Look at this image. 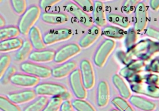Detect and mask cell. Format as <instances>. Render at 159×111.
Returning a JSON list of instances; mask_svg holds the SVG:
<instances>
[{"label": "cell", "mask_w": 159, "mask_h": 111, "mask_svg": "<svg viewBox=\"0 0 159 111\" xmlns=\"http://www.w3.org/2000/svg\"><path fill=\"white\" fill-rule=\"evenodd\" d=\"M41 19L48 24L61 25L68 21V17L66 14L61 12H44L41 14Z\"/></svg>", "instance_id": "ffe728a7"}, {"label": "cell", "mask_w": 159, "mask_h": 111, "mask_svg": "<svg viewBox=\"0 0 159 111\" xmlns=\"http://www.w3.org/2000/svg\"><path fill=\"white\" fill-rule=\"evenodd\" d=\"M145 83L158 86L159 85V75L155 73H148L143 76Z\"/></svg>", "instance_id": "7bdbcfd3"}, {"label": "cell", "mask_w": 159, "mask_h": 111, "mask_svg": "<svg viewBox=\"0 0 159 111\" xmlns=\"http://www.w3.org/2000/svg\"><path fill=\"white\" fill-rule=\"evenodd\" d=\"M130 104L142 111H153L156 108L154 102L143 97L132 95L129 98Z\"/></svg>", "instance_id": "ac0fdd59"}, {"label": "cell", "mask_w": 159, "mask_h": 111, "mask_svg": "<svg viewBox=\"0 0 159 111\" xmlns=\"http://www.w3.org/2000/svg\"><path fill=\"white\" fill-rule=\"evenodd\" d=\"M138 4L139 1L137 0H126L122 4V10L123 12L129 14L135 9Z\"/></svg>", "instance_id": "ab89813d"}, {"label": "cell", "mask_w": 159, "mask_h": 111, "mask_svg": "<svg viewBox=\"0 0 159 111\" xmlns=\"http://www.w3.org/2000/svg\"><path fill=\"white\" fill-rule=\"evenodd\" d=\"M11 59L9 55L4 54L0 59V78L2 76L4 72L9 67Z\"/></svg>", "instance_id": "60d3db41"}, {"label": "cell", "mask_w": 159, "mask_h": 111, "mask_svg": "<svg viewBox=\"0 0 159 111\" xmlns=\"http://www.w3.org/2000/svg\"><path fill=\"white\" fill-rule=\"evenodd\" d=\"M20 70L25 73L39 78H48L52 76V69L31 62H24L20 65Z\"/></svg>", "instance_id": "8992f818"}, {"label": "cell", "mask_w": 159, "mask_h": 111, "mask_svg": "<svg viewBox=\"0 0 159 111\" xmlns=\"http://www.w3.org/2000/svg\"><path fill=\"white\" fill-rule=\"evenodd\" d=\"M137 39V31L134 28H129L126 33L124 41V44L127 49V52L130 51L135 45Z\"/></svg>", "instance_id": "1f68e13d"}, {"label": "cell", "mask_w": 159, "mask_h": 111, "mask_svg": "<svg viewBox=\"0 0 159 111\" xmlns=\"http://www.w3.org/2000/svg\"><path fill=\"white\" fill-rule=\"evenodd\" d=\"M60 1V0H41L39 1V6L42 10H48L50 7Z\"/></svg>", "instance_id": "f6af8a7d"}, {"label": "cell", "mask_w": 159, "mask_h": 111, "mask_svg": "<svg viewBox=\"0 0 159 111\" xmlns=\"http://www.w3.org/2000/svg\"><path fill=\"white\" fill-rule=\"evenodd\" d=\"M12 9L19 15H23L27 10V2L25 0H12Z\"/></svg>", "instance_id": "d590c367"}, {"label": "cell", "mask_w": 159, "mask_h": 111, "mask_svg": "<svg viewBox=\"0 0 159 111\" xmlns=\"http://www.w3.org/2000/svg\"><path fill=\"white\" fill-rule=\"evenodd\" d=\"M29 38L33 48L36 51L44 50L46 44L44 43L43 36H42L39 29L37 27L34 26L30 29L29 33Z\"/></svg>", "instance_id": "603a6c76"}, {"label": "cell", "mask_w": 159, "mask_h": 111, "mask_svg": "<svg viewBox=\"0 0 159 111\" xmlns=\"http://www.w3.org/2000/svg\"><path fill=\"white\" fill-rule=\"evenodd\" d=\"M93 22L99 27H104L106 24V16L103 2L101 1H95L94 2V9L92 12Z\"/></svg>", "instance_id": "d6986e66"}, {"label": "cell", "mask_w": 159, "mask_h": 111, "mask_svg": "<svg viewBox=\"0 0 159 111\" xmlns=\"http://www.w3.org/2000/svg\"><path fill=\"white\" fill-rule=\"evenodd\" d=\"M20 32L16 26H7L0 29V40L3 41L11 38H17Z\"/></svg>", "instance_id": "f546056e"}, {"label": "cell", "mask_w": 159, "mask_h": 111, "mask_svg": "<svg viewBox=\"0 0 159 111\" xmlns=\"http://www.w3.org/2000/svg\"><path fill=\"white\" fill-rule=\"evenodd\" d=\"M76 69V63L73 60L67 61L52 68V76L60 79L70 75Z\"/></svg>", "instance_id": "9a60e30c"}, {"label": "cell", "mask_w": 159, "mask_h": 111, "mask_svg": "<svg viewBox=\"0 0 159 111\" xmlns=\"http://www.w3.org/2000/svg\"><path fill=\"white\" fill-rule=\"evenodd\" d=\"M64 10L73 15L81 25L87 28H91L93 25V17L82 10L76 4L69 2L63 6Z\"/></svg>", "instance_id": "277c9868"}, {"label": "cell", "mask_w": 159, "mask_h": 111, "mask_svg": "<svg viewBox=\"0 0 159 111\" xmlns=\"http://www.w3.org/2000/svg\"><path fill=\"white\" fill-rule=\"evenodd\" d=\"M34 91L37 95L39 96H61L63 93L67 92L66 88L61 84L55 83L45 82L39 83L35 88Z\"/></svg>", "instance_id": "5b68a950"}, {"label": "cell", "mask_w": 159, "mask_h": 111, "mask_svg": "<svg viewBox=\"0 0 159 111\" xmlns=\"http://www.w3.org/2000/svg\"><path fill=\"white\" fill-rule=\"evenodd\" d=\"M55 51L52 49L34 51L29 56V60L34 62L45 63L54 60Z\"/></svg>", "instance_id": "44dd1931"}, {"label": "cell", "mask_w": 159, "mask_h": 111, "mask_svg": "<svg viewBox=\"0 0 159 111\" xmlns=\"http://www.w3.org/2000/svg\"><path fill=\"white\" fill-rule=\"evenodd\" d=\"M149 5L152 10H156L159 8V0H150Z\"/></svg>", "instance_id": "c3c4849f"}, {"label": "cell", "mask_w": 159, "mask_h": 111, "mask_svg": "<svg viewBox=\"0 0 159 111\" xmlns=\"http://www.w3.org/2000/svg\"><path fill=\"white\" fill-rule=\"evenodd\" d=\"M73 35L72 30L69 28H60L47 31L43 36L46 45L53 44L70 39Z\"/></svg>", "instance_id": "ba28073f"}, {"label": "cell", "mask_w": 159, "mask_h": 111, "mask_svg": "<svg viewBox=\"0 0 159 111\" xmlns=\"http://www.w3.org/2000/svg\"><path fill=\"white\" fill-rule=\"evenodd\" d=\"M32 49L33 46L30 41L27 39L24 40L21 47L16 52L14 56V60L18 62H24L29 57L30 54L32 52Z\"/></svg>", "instance_id": "484cf974"}, {"label": "cell", "mask_w": 159, "mask_h": 111, "mask_svg": "<svg viewBox=\"0 0 159 111\" xmlns=\"http://www.w3.org/2000/svg\"><path fill=\"white\" fill-rule=\"evenodd\" d=\"M0 109L2 111H21L17 104L2 96H0Z\"/></svg>", "instance_id": "e575fe53"}, {"label": "cell", "mask_w": 159, "mask_h": 111, "mask_svg": "<svg viewBox=\"0 0 159 111\" xmlns=\"http://www.w3.org/2000/svg\"><path fill=\"white\" fill-rule=\"evenodd\" d=\"M24 41L20 38H14L0 41V52H7L18 50L21 47Z\"/></svg>", "instance_id": "cb8c5ba5"}, {"label": "cell", "mask_w": 159, "mask_h": 111, "mask_svg": "<svg viewBox=\"0 0 159 111\" xmlns=\"http://www.w3.org/2000/svg\"><path fill=\"white\" fill-rule=\"evenodd\" d=\"M81 47L76 43L67 44L56 51L54 61L58 64H63L70 58L80 52Z\"/></svg>", "instance_id": "9c48e42d"}, {"label": "cell", "mask_w": 159, "mask_h": 111, "mask_svg": "<svg viewBox=\"0 0 159 111\" xmlns=\"http://www.w3.org/2000/svg\"><path fill=\"white\" fill-rule=\"evenodd\" d=\"M112 81L121 97L125 99L130 98L132 96L131 91L122 76L119 74H114L112 76Z\"/></svg>", "instance_id": "7402d4cb"}, {"label": "cell", "mask_w": 159, "mask_h": 111, "mask_svg": "<svg viewBox=\"0 0 159 111\" xmlns=\"http://www.w3.org/2000/svg\"><path fill=\"white\" fill-rule=\"evenodd\" d=\"M69 81L75 97L79 99H84L87 96V92L79 68H76L70 75Z\"/></svg>", "instance_id": "52a82bcc"}, {"label": "cell", "mask_w": 159, "mask_h": 111, "mask_svg": "<svg viewBox=\"0 0 159 111\" xmlns=\"http://www.w3.org/2000/svg\"><path fill=\"white\" fill-rule=\"evenodd\" d=\"M130 88L135 93L143 95L153 99H159V87L145 82L130 84Z\"/></svg>", "instance_id": "8fae6325"}, {"label": "cell", "mask_w": 159, "mask_h": 111, "mask_svg": "<svg viewBox=\"0 0 159 111\" xmlns=\"http://www.w3.org/2000/svg\"><path fill=\"white\" fill-rule=\"evenodd\" d=\"M106 19L110 23L118 25L123 28H127L130 25V21L127 17L117 14L110 13L106 15Z\"/></svg>", "instance_id": "83f0119b"}, {"label": "cell", "mask_w": 159, "mask_h": 111, "mask_svg": "<svg viewBox=\"0 0 159 111\" xmlns=\"http://www.w3.org/2000/svg\"><path fill=\"white\" fill-rule=\"evenodd\" d=\"M60 111H74L72 103L70 101H63Z\"/></svg>", "instance_id": "7dc6e473"}, {"label": "cell", "mask_w": 159, "mask_h": 111, "mask_svg": "<svg viewBox=\"0 0 159 111\" xmlns=\"http://www.w3.org/2000/svg\"><path fill=\"white\" fill-rule=\"evenodd\" d=\"M80 70L85 88L91 89L95 83V75L91 62L88 59L82 60L80 64Z\"/></svg>", "instance_id": "30bf717a"}, {"label": "cell", "mask_w": 159, "mask_h": 111, "mask_svg": "<svg viewBox=\"0 0 159 111\" xmlns=\"http://www.w3.org/2000/svg\"><path fill=\"white\" fill-rule=\"evenodd\" d=\"M145 70L147 72L152 73H159V59H155L145 67Z\"/></svg>", "instance_id": "ee69618b"}, {"label": "cell", "mask_w": 159, "mask_h": 111, "mask_svg": "<svg viewBox=\"0 0 159 111\" xmlns=\"http://www.w3.org/2000/svg\"><path fill=\"white\" fill-rule=\"evenodd\" d=\"M111 103L119 111H135L130 104L120 96L114 97L111 100Z\"/></svg>", "instance_id": "4dcf8cb0"}, {"label": "cell", "mask_w": 159, "mask_h": 111, "mask_svg": "<svg viewBox=\"0 0 159 111\" xmlns=\"http://www.w3.org/2000/svg\"><path fill=\"white\" fill-rule=\"evenodd\" d=\"M158 52L159 43L150 39H145L136 43L130 51L127 52V54L131 58L136 57L137 59L146 61Z\"/></svg>", "instance_id": "6da1fadb"}, {"label": "cell", "mask_w": 159, "mask_h": 111, "mask_svg": "<svg viewBox=\"0 0 159 111\" xmlns=\"http://www.w3.org/2000/svg\"><path fill=\"white\" fill-rule=\"evenodd\" d=\"M145 34L151 38H154L159 41V30L152 27H148L145 31Z\"/></svg>", "instance_id": "bcb514c9"}, {"label": "cell", "mask_w": 159, "mask_h": 111, "mask_svg": "<svg viewBox=\"0 0 159 111\" xmlns=\"http://www.w3.org/2000/svg\"><path fill=\"white\" fill-rule=\"evenodd\" d=\"M135 22L134 28L137 33L143 31L147 24V9L143 2H140L135 9Z\"/></svg>", "instance_id": "7c38bea8"}, {"label": "cell", "mask_w": 159, "mask_h": 111, "mask_svg": "<svg viewBox=\"0 0 159 111\" xmlns=\"http://www.w3.org/2000/svg\"><path fill=\"white\" fill-rule=\"evenodd\" d=\"M6 25V21L4 19V18L1 15L0 16V27L1 28H4V27Z\"/></svg>", "instance_id": "f907efd6"}, {"label": "cell", "mask_w": 159, "mask_h": 111, "mask_svg": "<svg viewBox=\"0 0 159 111\" xmlns=\"http://www.w3.org/2000/svg\"><path fill=\"white\" fill-rule=\"evenodd\" d=\"M119 73L120 76L126 79L130 84H137L143 82V78L142 77L139 73L130 70L126 66L121 68Z\"/></svg>", "instance_id": "4316f807"}, {"label": "cell", "mask_w": 159, "mask_h": 111, "mask_svg": "<svg viewBox=\"0 0 159 111\" xmlns=\"http://www.w3.org/2000/svg\"><path fill=\"white\" fill-rule=\"evenodd\" d=\"M125 31L122 28L113 25H108L104 27L101 30L102 35L112 39H120L123 38L125 36Z\"/></svg>", "instance_id": "d4e9b609"}, {"label": "cell", "mask_w": 159, "mask_h": 111, "mask_svg": "<svg viewBox=\"0 0 159 111\" xmlns=\"http://www.w3.org/2000/svg\"><path fill=\"white\" fill-rule=\"evenodd\" d=\"M40 12L41 10L39 6H32L22 15L17 26L22 35L29 34L30 29L34 27V24L39 18Z\"/></svg>", "instance_id": "7a4b0ae2"}, {"label": "cell", "mask_w": 159, "mask_h": 111, "mask_svg": "<svg viewBox=\"0 0 159 111\" xmlns=\"http://www.w3.org/2000/svg\"><path fill=\"white\" fill-rule=\"evenodd\" d=\"M74 2L88 14L93 11L94 2L91 0H75Z\"/></svg>", "instance_id": "8d00e7d4"}, {"label": "cell", "mask_w": 159, "mask_h": 111, "mask_svg": "<svg viewBox=\"0 0 159 111\" xmlns=\"http://www.w3.org/2000/svg\"><path fill=\"white\" fill-rule=\"evenodd\" d=\"M48 101L47 96H39L27 105L23 111H42Z\"/></svg>", "instance_id": "f1b7e54d"}, {"label": "cell", "mask_w": 159, "mask_h": 111, "mask_svg": "<svg viewBox=\"0 0 159 111\" xmlns=\"http://www.w3.org/2000/svg\"><path fill=\"white\" fill-rule=\"evenodd\" d=\"M71 103L76 111H96L94 107L84 99H74Z\"/></svg>", "instance_id": "d6a6232c"}, {"label": "cell", "mask_w": 159, "mask_h": 111, "mask_svg": "<svg viewBox=\"0 0 159 111\" xmlns=\"http://www.w3.org/2000/svg\"><path fill=\"white\" fill-rule=\"evenodd\" d=\"M37 94L33 89H25L7 94V97L16 104H22L35 99Z\"/></svg>", "instance_id": "5bb4252c"}, {"label": "cell", "mask_w": 159, "mask_h": 111, "mask_svg": "<svg viewBox=\"0 0 159 111\" xmlns=\"http://www.w3.org/2000/svg\"><path fill=\"white\" fill-rule=\"evenodd\" d=\"M110 97V89L107 83L102 80L100 81L97 86L96 104L99 107H105L109 102Z\"/></svg>", "instance_id": "e0dca14e"}, {"label": "cell", "mask_w": 159, "mask_h": 111, "mask_svg": "<svg viewBox=\"0 0 159 111\" xmlns=\"http://www.w3.org/2000/svg\"><path fill=\"white\" fill-rule=\"evenodd\" d=\"M110 111H119V110L117 109H113L111 110Z\"/></svg>", "instance_id": "816d5d0a"}, {"label": "cell", "mask_w": 159, "mask_h": 111, "mask_svg": "<svg viewBox=\"0 0 159 111\" xmlns=\"http://www.w3.org/2000/svg\"><path fill=\"white\" fill-rule=\"evenodd\" d=\"M40 78L27 74L19 73L14 74L11 79V83L14 85L21 87H35L39 84Z\"/></svg>", "instance_id": "4fadbf2b"}, {"label": "cell", "mask_w": 159, "mask_h": 111, "mask_svg": "<svg viewBox=\"0 0 159 111\" xmlns=\"http://www.w3.org/2000/svg\"><path fill=\"white\" fill-rule=\"evenodd\" d=\"M130 70L140 73L145 66V61L140 59H134L128 65L126 66Z\"/></svg>", "instance_id": "f35d334b"}, {"label": "cell", "mask_w": 159, "mask_h": 111, "mask_svg": "<svg viewBox=\"0 0 159 111\" xmlns=\"http://www.w3.org/2000/svg\"><path fill=\"white\" fill-rule=\"evenodd\" d=\"M60 97L62 99L63 101H70L69 99L71 98V94H70V93L68 91H67V92L63 93L62 95H61Z\"/></svg>", "instance_id": "681fc988"}, {"label": "cell", "mask_w": 159, "mask_h": 111, "mask_svg": "<svg viewBox=\"0 0 159 111\" xmlns=\"http://www.w3.org/2000/svg\"><path fill=\"white\" fill-rule=\"evenodd\" d=\"M16 73V68L14 66H10L4 72L1 78V83L2 84H7L11 82V79L12 76Z\"/></svg>", "instance_id": "74e56055"}, {"label": "cell", "mask_w": 159, "mask_h": 111, "mask_svg": "<svg viewBox=\"0 0 159 111\" xmlns=\"http://www.w3.org/2000/svg\"><path fill=\"white\" fill-rule=\"evenodd\" d=\"M62 102L63 100L60 96H53L48 100L42 111H59Z\"/></svg>", "instance_id": "836d02e7"}, {"label": "cell", "mask_w": 159, "mask_h": 111, "mask_svg": "<svg viewBox=\"0 0 159 111\" xmlns=\"http://www.w3.org/2000/svg\"><path fill=\"white\" fill-rule=\"evenodd\" d=\"M101 35V30L96 25L89 28L86 33L80 39L78 44L81 48H87L92 45Z\"/></svg>", "instance_id": "2e32d148"}, {"label": "cell", "mask_w": 159, "mask_h": 111, "mask_svg": "<svg viewBox=\"0 0 159 111\" xmlns=\"http://www.w3.org/2000/svg\"><path fill=\"white\" fill-rule=\"evenodd\" d=\"M116 56L117 59L124 65H125V66L128 65L134 59L129 57L127 52H125L124 51L122 50H118L116 52Z\"/></svg>", "instance_id": "b9f144b4"}, {"label": "cell", "mask_w": 159, "mask_h": 111, "mask_svg": "<svg viewBox=\"0 0 159 111\" xmlns=\"http://www.w3.org/2000/svg\"><path fill=\"white\" fill-rule=\"evenodd\" d=\"M115 46L116 42L114 40L109 38L104 39L94 53L93 57L94 64L98 67H102Z\"/></svg>", "instance_id": "3957f363"}]
</instances>
